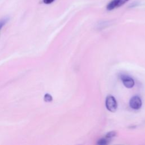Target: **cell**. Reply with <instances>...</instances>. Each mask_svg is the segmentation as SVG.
Instances as JSON below:
<instances>
[{"label":"cell","instance_id":"obj_3","mask_svg":"<svg viewBox=\"0 0 145 145\" xmlns=\"http://www.w3.org/2000/svg\"><path fill=\"white\" fill-rule=\"evenodd\" d=\"M123 85L127 88H132L134 85V80L127 75H122L121 77Z\"/></svg>","mask_w":145,"mask_h":145},{"label":"cell","instance_id":"obj_7","mask_svg":"<svg viewBox=\"0 0 145 145\" xmlns=\"http://www.w3.org/2000/svg\"><path fill=\"white\" fill-rule=\"evenodd\" d=\"M7 20H8V18H4L1 20H0V30L1 29L2 27L6 24Z\"/></svg>","mask_w":145,"mask_h":145},{"label":"cell","instance_id":"obj_2","mask_svg":"<svg viewBox=\"0 0 145 145\" xmlns=\"http://www.w3.org/2000/svg\"><path fill=\"white\" fill-rule=\"evenodd\" d=\"M129 105L132 109H139L142 106V101L140 98L138 96H133L130 100Z\"/></svg>","mask_w":145,"mask_h":145},{"label":"cell","instance_id":"obj_4","mask_svg":"<svg viewBox=\"0 0 145 145\" xmlns=\"http://www.w3.org/2000/svg\"><path fill=\"white\" fill-rule=\"evenodd\" d=\"M116 7H118V0H112L106 6L108 10H112Z\"/></svg>","mask_w":145,"mask_h":145},{"label":"cell","instance_id":"obj_10","mask_svg":"<svg viewBox=\"0 0 145 145\" xmlns=\"http://www.w3.org/2000/svg\"><path fill=\"white\" fill-rule=\"evenodd\" d=\"M54 0H43V2L45 4H50L52 3Z\"/></svg>","mask_w":145,"mask_h":145},{"label":"cell","instance_id":"obj_8","mask_svg":"<svg viewBox=\"0 0 145 145\" xmlns=\"http://www.w3.org/2000/svg\"><path fill=\"white\" fill-rule=\"evenodd\" d=\"M44 99L45 101H51L52 100V97L49 94H46L44 96Z\"/></svg>","mask_w":145,"mask_h":145},{"label":"cell","instance_id":"obj_6","mask_svg":"<svg viewBox=\"0 0 145 145\" xmlns=\"http://www.w3.org/2000/svg\"><path fill=\"white\" fill-rule=\"evenodd\" d=\"M108 143V140L106 139L102 138L98 140V142H97V144H100V145H104V144H107Z\"/></svg>","mask_w":145,"mask_h":145},{"label":"cell","instance_id":"obj_1","mask_svg":"<svg viewBox=\"0 0 145 145\" xmlns=\"http://www.w3.org/2000/svg\"><path fill=\"white\" fill-rule=\"evenodd\" d=\"M107 109L110 112H114L117 108V103L115 98L112 96H108L105 101Z\"/></svg>","mask_w":145,"mask_h":145},{"label":"cell","instance_id":"obj_5","mask_svg":"<svg viewBox=\"0 0 145 145\" xmlns=\"http://www.w3.org/2000/svg\"><path fill=\"white\" fill-rule=\"evenodd\" d=\"M117 135V133L114 131H110L106 135V138L109 139V138H112L113 137H116Z\"/></svg>","mask_w":145,"mask_h":145},{"label":"cell","instance_id":"obj_9","mask_svg":"<svg viewBox=\"0 0 145 145\" xmlns=\"http://www.w3.org/2000/svg\"><path fill=\"white\" fill-rule=\"evenodd\" d=\"M129 0H118V7L121 6L123 4H125Z\"/></svg>","mask_w":145,"mask_h":145}]
</instances>
